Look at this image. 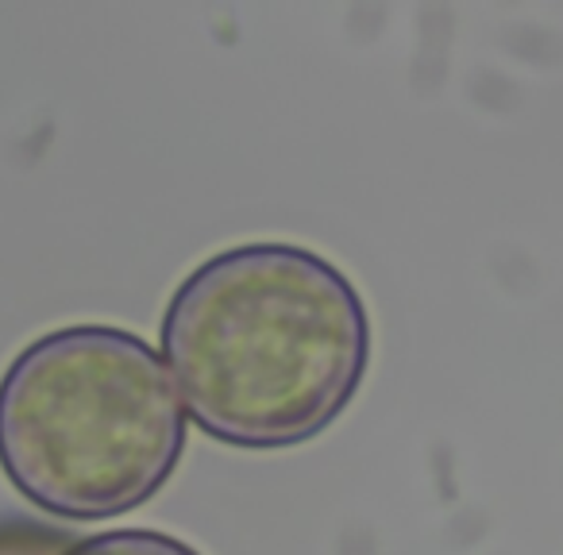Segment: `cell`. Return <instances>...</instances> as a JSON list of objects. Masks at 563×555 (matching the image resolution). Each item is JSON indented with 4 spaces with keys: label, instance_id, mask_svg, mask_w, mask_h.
<instances>
[{
    "label": "cell",
    "instance_id": "6da1fadb",
    "mask_svg": "<svg viewBox=\"0 0 563 555\" xmlns=\"http://www.w3.org/2000/svg\"><path fill=\"white\" fill-rule=\"evenodd\" d=\"M174 390L209 436L286 447L324 432L363 382L371 321L329 258L240 243L201 263L163 317Z\"/></svg>",
    "mask_w": 563,
    "mask_h": 555
},
{
    "label": "cell",
    "instance_id": "7a4b0ae2",
    "mask_svg": "<svg viewBox=\"0 0 563 555\" xmlns=\"http://www.w3.org/2000/svg\"><path fill=\"white\" fill-rule=\"evenodd\" d=\"M181 447L170 370L124 329H55L0 375V470L51 517L132 513L170 478Z\"/></svg>",
    "mask_w": 563,
    "mask_h": 555
},
{
    "label": "cell",
    "instance_id": "277c9868",
    "mask_svg": "<svg viewBox=\"0 0 563 555\" xmlns=\"http://www.w3.org/2000/svg\"><path fill=\"white\" fill-rule=\"evenodd\" d=\"M70 544V532L51 529V524L20 521V517L0 521V555H66Z\"/></svg>",
    "mask_w": 563,
    "mask_h": 555
},
{
    "label": "cell",
    "instance_id": "3957f363",
    "mask_svg": "<svg viewBox=\"0 0 563 555\" xmlns=\"http://www.w3.org/2000/svg\"><path fill=\"white\" fill-rule=\"evenodd\" d=\"M66 555H197L189 544L166 536V532L147 529H117V532H97V536L74 540Z\"/></svg>",
    "mask_w": 563,
    "mask_h": 555
}]
</instances>
